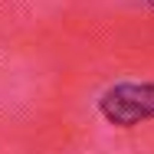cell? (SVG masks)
I'll list each match as a JSON object with an SVG mask.
<instances>
[{"mask_svg": "<svg viewBox=\"0 0 154 154\" xmlns=\"http://www.w3.org/2000/svg\"><path fill=\"white\" fill-rule=\"evenodd\" d=\"M98 112L108 125L134 128L154 118V82H118L98 98Z\"/></svg>", "mask_w": 154, "mask_h": 154, "instance_id": "obj_1", "label": "cell"}]
</instances>
